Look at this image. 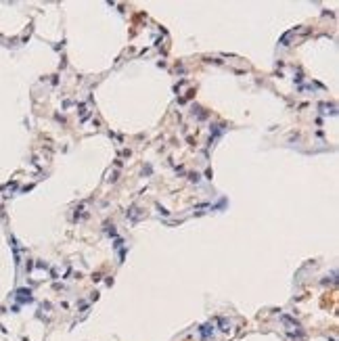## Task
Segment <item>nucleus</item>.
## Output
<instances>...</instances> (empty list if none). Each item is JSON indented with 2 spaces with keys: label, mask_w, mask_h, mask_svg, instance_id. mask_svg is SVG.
<instances>
[{
  "label": "nucleus",
  "mask_w": 339,
  "mask_h": 341,
  "mask_svg": "<svg viewBox=\"0 0 339 341\" xmlns=\"http://www.w3.org/2000/svg\"><path fill=\"white\" fill-rule=\"evenodd\" d=\"M212 331H213V327H210V324H205V327H201V335H203V339H207Z\"/></svg>",
  "instance_id": "1"
},
{
  "label": "nucleus",
  "mask_w": 339,
  "mask_h": 341,
  "mask_svg": "<svg viewBox=\"0 0 339 341\" xmlns=\"http://www.w3.org/2000/svg\"><path fill=\"white\" fill-rule=\"evenodd\" d=\"M17 295H19V299H27V301L32 299V297H30V291H25V289H21V291H17Z\"/></svg>",
  "instance_id": "2"
}]
</instances>
